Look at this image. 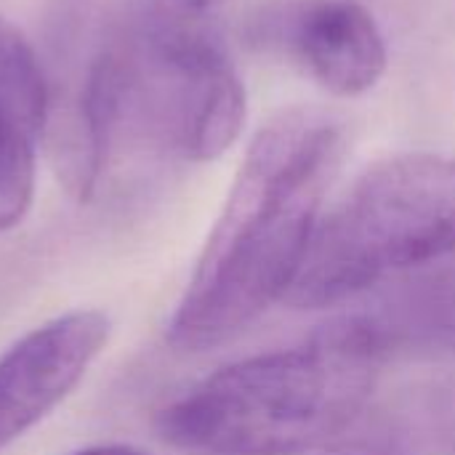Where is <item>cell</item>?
I'll return each instance as SVG.
<instances>
[{"label":"cell","instance_id":"cell-5","mask_svg":"<svg viewBox=\"0 0 455 455\" xmlns=\"http://www.w3.org/2000/svg\"><path fill=\"white\" fill-rule=\"evenodd\" d=\"M107 339V315L77 309L29 331L0 357V451L40 424L77 387Z\"/></svg>","mask_w":455,"mask_h":455},{"label":"cell","instance_id":"cell-4","mask_svg":"<svg viewBox=\"0 0 455 455\" xmlns=\"http://www.w3.org/2000/svg\"><path fill=\"white\" fill-rule=\"evenodd\" d=\"M448 259H455V160L427 152L387 157L320 219L285 301L333 307Z\"/></svg>","mask_w":455,"mask_h":455},{"label":"cell","instance_id":"cell-1","mask_svg":"<svg viewBox=\"0 0 455 455\" xmlns=\"http://www.w3.org/2000/svg\"><path fill=\"white\" fill-rule=\"evenodd\" d=\"M341 152V125L317 109L280 112L256 133L168 323L171 347L216 349L288 299Z\"/></svg>","mask_w":455,"mask_h":455},{"label":"cell","instance_id":"cell-3","mask_svg":"<svg viewBox=\"0 0 455 455\" xmlns=\"http://www.w3.org/2000/svg\"><path fill=\"white\" fill-rule=\"evenodd\" d=\"M75 104L107 144L128 133L189 163L216 160L245 125V88L224 43L200 13L157 0L101 48Z\"/></svg>","mask_w":455,"mask_h":455},{"label":"cell","instance_id":"cell-7","mask_svg":"<svg viewBox=\"0 0 455 455\" xmlns=\"http://www.w3.org/2000/svg\"><path fill=\"white\" fill-rule=\"evenodd\" d=\"M293 45L309 75L336 96L371 91L389 59L379 21L355 0L309 5L296 21Z\"/></svg>","mask_w":455,"mask_h":455},{"label":"cell","instance_id":"cell-6","mask_svg":"<svg viewBox=\"0 0 455 455\" xmlns=\"http://www.w3.org/2000/svg\"><path fill=\"white\" fill-rule=\"evenodd\" d=\"M48 115L43 67L21 29L0 16V232L16 227L32 205L35 155Z\"/></svg>","mask_w":455,"mask_h":455},{"label":"cell","instance_id":"cell-8","mask_svg":"<svg viewBox=\"0 0 455 455\" xmlns=\"http://www.w3.org/2000/svg\"><path fill=\"white\" fill-rule=\"evenodd\" d=\"M315 455H411L384 440H339Z\"/></svg>","mask_w":455,"mask_h":455},{"label":"cell","instance_id":"cell-9","mask_svg":"<svg viewBox=\"0 0 455 455\" xmlns=\"http://www.w3.org/2000/svg\"><path fill=\"white\" fill-rule=\"evenodd\" d=\"M69 455H147L139 448H131V445H96V448H85V451H77V453Z\"/></svg>","mask_w":455,"mask_h":455},{"label":"cell","instance_id":"cell-10","mask_svg":"<svg viewBox=\"0 0 455 455\" xmlns=\"http://www.w3.org/2000/svg\"><path fill=\"white\" fill-rule=\"evenodd\" d=\"M168 8H176V11H184V13H203L205 8H211L213 3L219 0H157Z\"/></svg>","mask_w":455,"mask_h":455},{"label":"cell","instance_id":"cell-2","mask_svg":"<svg viewBox=\"0 0 455 455\" xmlns=\"http://www.w3.org/2000/svg\"><path fill=\"white\" fill-rule=\"evenodd\" d=\"M387 339L349 317L309 341L232 363L168 403L163 443L192 455H315L339 443L373 395Z\"/></svg>","mask_w":455,"mask_h":455}]
</instances>
